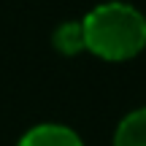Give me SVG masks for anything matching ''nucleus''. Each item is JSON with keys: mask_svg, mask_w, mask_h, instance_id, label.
<instances>
[{"mask_svg": "<svg viewBox=\"0 0 146 146\" xmlns=\"http://www.w3.org/2000/svg\"><path fill=\"white\" fill-rule=\"evenodd\" d=\"M84 46L111 62L135 57L146 46V19L125 3H103L81 19Z\"/></svg>", "mask_w": 146, "mask_h": 146, "instance_id": "1", "label": "nucleus"}, {"mask_svg": "<svg viewBox=\"0 0 146 146\" xmlns=\"http://www.w3.org/2000/svg\"><path fill=\"white\" fill-rule=\"evenodd\" d=\"M19 146H84V143L65 125H38L22 135Z\"/></svg>", "mask_w": 146, "mask_h": 146, "instance_id": "2", "label": "nucleus"}, {"mask_svg": "<svg viewBox=\"0 0 146 146\" xmlns=\"http://www.w3.org/2000/svg\"><path fill=\"white\" fill-rule=\"evenodd\" d=\"M114 146H146V108L127 114L114 133Z\"/></svg>", "mask_w": 146, "mask_h": 146, "instance_id": "3", "label": "nucleus"}, {"mask_svg": "<svg viewBox=\"0 0 146 146\" xmlns=\"http://www.w3.org/2000/svg\"><path fill=\"white\" fill-rule=\"evenodd\" d=\"M54 46L60 49L62 54H76L81 52L84 46V27L81 22H65L57 33H54Z\"/></svg>", "mask_w": 146, "mask_h": 146, "instance_id": "4", "label": "nucleus"}]
</instances>
